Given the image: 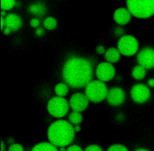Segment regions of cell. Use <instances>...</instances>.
Here are the masks:
<instances>
[{
	"instance_id": "obj_1",
	"label": "cell",
	"mask_w": 154,
	"mask_h": 151,
	"mask_svg": "<svg viewBox=\"0 0 154 151\" xmlns=\"http://www.w3.org/2000/svg\"><path fill=\"white\" fill-rule=\"evenodd\" d=\"M62 75L67 85L74 88H80L91 81L93 66L85 58L72 57L64 63Z\"/></svg>"
},
{
	"instance_id": "obj_2",
	"label": "cell",
	"mask_w": 154,
	"mask_h": 151,
	"mask_svg": "<svg viewBox=\"0 0 154 151\" xmlns=\"http://www.w3.org/2000/svg\"><path fill=\"white\" fill-rule=\"evenodd\" d=\"M75 132L74 127L71 123L64 120H59L49 126L48 138L49 142L57 147L66 146L73 141Z\"/></svg>"
},
{
	"instance_id": "obj_3",
	"label": "cell",
	"mask_w": 154,
	"mask_h": 151,
	"mask_svg": "<svg viewBox=\"0 0 154 151\" xmlns=\"http://www.w3.org/2000/svg\"><path fill=\"white\" fill-rule=\"evenodd\" d=\"M126 6L137 18L147 19L154 14V0H126Z\"/></svg>"
},
{
	"instance_id": "obj_4",
	"label": "cell",
	"mask_w": 154,
	"mask_h": 151,
	"mask_svg": "<svg viewBox=\"0 0 154 151\" xmlns=\"http://www.w3.org/2000/svg\"><path fill=\"white\" fill-rule=\"evenodd\" d=\"M108 88L104 82L98 79L91 81L85 87V94L88 100L94 103L103 101L106 98Z\"/></svg>"
},
{
	"instance_id": "obj_5",
	"label": "cell",
	"mask_w": 154,
	"mask_h": 151,
	"mask_svg": "<svg viewBox=\"0 0 154 151\" xmlns=\"http://www.w3.org/2000/svg\"><path fill=\"white\" fill-rule=\"evenodd\" d=\"M69 106V103L63 97L56 96L51 98L49 100L47 105V109L52 116L61 118L67 114Z\"/></svg>"
},
{
	"instance_id": "obj_6",
	"label": "cell",
	"mask_w": 154,
	"mask_h": 151,
	"mask_svg": "<svg viewBox=\"0 0 154 151\" xmlns=\"http://www.w3.org/2000/svg\"><path fill=\"white\" fill-rule=\"evenodd\" d=\"M139 48L137 39L131 35L122 36L117 43V49L120 54L125 56H132L135 54Z\"/></svg>"
},
{
	"instance_id": "obj_7",
	"label": "cell",
	"mask_w": 154,
	"mask_h": 151,
	"mask_svg": "<svg viewBox=\"0 0 154 151\" xmlns=\"http://www.w3.org/2000/svg\"><path fill=\"white\" fill-rule=\"evenodd\" d=\"M137 61L138 64L147 70L154 68V49L150 46L143 48L137 54Z\"/></svg>"
},
{
	"instance_id": "obj_8",
	"label": "cell",
	"mask_w": 154,
	"mask_h": 151,
	"mask_svg": "<svg viewBox=\"0 0 154 151\" xmlns=\"http://www.w3.org/2000/svg\"><path fill=\"white\" fill-rule=\"evenodd\" d=\"M130 93L132 100L138 103H145L150 97L149 88L143 84L134 85L132 87Z\"/></svg>"
},
{
	"instance_id": "obj_9",
	"label": "cell",
	"mask_w": 154,
	"mask_h": 151,
	"mask_svg": "<svg viewBox=\"0 0 154 151\" xmlns=\"http://www.w3.org/2000/svg\"><path fill=\"white\" fill-rule=\"evenodd\" d=\"M116 73V70L111 63L109 62H102L96 68V75L98 79L107 82L112 79Z\"/></svg>"
},
{
	"instance_id": "obj_10",
	"label": "cell",
	"mask_w": 154,
	"mask_h": 151,
	"mask_svg": "<svg viewBox=\"0 0 154 151\" xmlns=\"http://www.w3.org/2000/svg\"><path fill=\"white\" fill-rule=\"evenodd\" d=\"M89 100L85 94L78 93L73 94L69 100V105L73 111L81 112L88 105Z\"/></svg>"
},
{
	"instance_id": "obj_11",
	"label": "cell",
	"mask_w": 154,
	"mask_h": 151,
	"mask_svg": "<svg viewBox=\"0 0 154 151\" xmlns=\"http://www.w3.org/2000/svg\"><path fill=\"white\" fill-rule=\"evenodd\" d=\"M106 99L111 105H120L125 100V93L124 90L120 87H112L108 90Z\"/></svg>"
},
{
	"instance_id": "obj_12",
	"label": "cell",
	"mask_w": 154,
	"mask_h": 151,
	"mask_svg": "<svg viewBox=\"0 0 154 151\" xmlns=\"http://www.w3.org/2000/svg\"><path fill=\"white\" fill-rule=\"evenodd\" d=\"M132 14L127 8H119L114 13V20L119 25H124L129 22Z\"/></svg>"
},
{
	"instance_id": "obj_13",
	"label": "cell",
	"mask_w": 154,
	"mask_h": 151,
	"mask_svg": "<svg viewBox=\"0 0 154 151\" xmlns=\"http://www.w3.org/2000/svg\"><path fill=\"white\" fill-rule=\"evenodd\" d=\"M5 26L9 28L11 31H16L20 28L22 24L21 18L16 14H9L4 17Z\"/></svg>"
},
{
	"instance_id": "obj_14",
	"label": "cell",
	"mask_w": 154,
	"mask_h": 151,
	"mask_svg": "<svg viewBox=\"0 0 154 151\" xmlns=\"http://www.w3.org/2000/svg\"><path fill=\"white\" fill-rule=\"evenodd\" d=\"M28 11L33 15L41 17L45 14L46 8L43 3L37 2L30 5L28 7Z\"/></svg>"
},
{
	"instance_id": "obj_15",
	"label": "cell",
	"mask_w": 154,
	"mask_h": 151,
	"mask_svg": "<svg viewBox=\"0 0 154 151\" xmlns=\"http://www.w3.org/2000/svg\"><path fill=\"white\" fill-rule=\"evenodd\" d=\"M120 52L118 49L110 48L105 52V58L107 62L114 63L117 62L120 58Z\"/></svg>"
},
{
	"instance_id": "obj_16",
	"label": "cell",
	"mask_w": 154,
	"mask_h": 151,
	"mask_svg": "<svg viewBox=\"0 0 154 151\" xmlns=\"http://www.w3.org/2000/svg\"><path fill=\"white\" fill-rule=\"evenodd\" d=\"M31 151H59L57 147L51 142H42L34 146Z\"/></svg>"
},
{
	"instance_id": "obj_17",
	"label": "cell",
	"mask_w": 154,
	"mask_h": 151,
	"mask_svg": "<svg viewBox=\"0 0 154 151\" xmlns=\"http://www.w3.org/2000/svg\"><path fill=\"white\" fill-rule=\"evenodd\" d=\"M146 69L143 66L138 64L135 66L132 70V75L137 80H141L146 75Z\"/></svg>"
},
{
	"instance_id": "obj_18",
	"label": "cell",
	"mask_w": 154,
	"mask_h": 151,
	"mask_svg": "<svg viewBox=\"0 0 154 151\" xmlns=\"http://www.w3.org/2000/svg\"><path fill=\"white\" fill-rule=\"evenodd\" d=\"M54 90L58 96L64 97L68 93L69 87L66 84L60 82L55 85Z\"/></svg>"
},
{
	"instance_id": "obj_19",
	"label": "cell",
	"mask_w": 154,
	"mask_h": 151,
	"mask_svg": "<svg viewBox=\"0 0 154 151\" xmlns=\"http://www.w3.org/2000/svg\"><path fill=\"white\" fill-rule=\"evenodd\" d=\"M69 120L72 124L79 125L82 120V116L80 112L73 111L69 114Z\"/></svg>"
},
{
	"instance_id": "obj_20",
	"label": "cell",
	"mask_w": 154,
	"mask_h": 151,
	"mask_svg": "<svg viewBox=\"0 0 154 151\" xmlns=\"http://www.w3.org/2000/svg\"><path fill=\"white\" fill-rule=\"evenodd\" d=\"M57 20L53 17H48L46 18L43 22V25L45 28L49 30L54 29L57 26Z\"/></svg>"
},
{
	"instance_id": "obj_21",
	"label": "cell",
	"mask_w": 154,
	"mask_h": 151,
	"mask_svg": "<svg viewBox=\"0 0 154 151\" xmlns=\"http://www.w3.org/2000/svg\"><path fill=\"white\" fill-rule=\"evenodd\" d=\"M15 5V0H1V8L2 10H9Z\"/></svg>"
},
{
	"instance_id": "obj_22",
	"label": "cell",
	"mask_w": 154,
	"mask_h": 151,
	"mask_svg": "<svg viewBox=\"0 0 154 151\" xmlns=\"http://www.w3.org/2000/svg\"><path fill=\"white\" fill-rule=\"evenodd\" d=\"M107 151H128V149L122 144H116L111 146Z\"/></svg>"
},
{
	"instance_id": "obj_23",
	"label": "cell",
	"mask_w": 154,
	"mask_h": 151,
	"mask_svg": "<svg viewBox=\"0 0 154 151\" xmlns=\"http://www.w3.org/2000/svg\"><path fill=\"white\" fill-rule=\"evenodd\" d=\"M8 151H24V149L21 144L13 143L9 147Z\"/></svg>"
},
{
	"instance_id": "obj_24",
	"label": "cell",
	"mask_w": 154,
	"mask_h": 151,
	"mask_svg": "<svg viewBox=\"0 0 154 151\" xmlns=\"http://www.w3.org/2000/svg\"><path fill=\"white\" fill-rule=\"evenodd\" d=\"M84 151H103V150L100 146L96 144H92L87 147Z\"/></svg>"
},
{
	"instance_id": "obj_25",
	"label": "cell",
	"mask_w": 154,
	"mask_h": 151,
	"mask_svg": "<svg viewBox=\"0 0 154 151\" xmlns=\"http://www.w3.org/2000/svg\"><path fill=\"white\" fill-rule=\"evenodd\" d=\"M66 151H83L81 147L78 145H71L66 149Z\"/></svg>"
},
{
	"instance_id": "obj_26",
	"label": "cell",
	"mask_w": 154,
	"mask_h": 151,
	"mask_svg": "<svg viewBox=\"0 0 154 151\" xmlns=\"http://www.w3.org/2000/svg\"><path fill=\"white\" fill-rule=\"evenodd\" d=\"M39 20L36 18H33L30 21V25L33 28H36L39 25Z\"/></svg>"
},
{
	"instance_id": "obj_27",
	"label": "cell",
	"mask_w": 154,
	"mask_h": 151,
	"mask_svg": "<svg viewBox=\"0 0 154 151\" xmlns=\"http://www.w3.org/2000/svg\"><path fill=\"white\" fill-rule=\"evenodd\" d=\"M96 51L99 54H102L105 52V48L103 46L99 45V46H97Z\"/></svg>"
},
{
	"instance_id": "obj_28",
	"label": "cell",
	"mask_w": 154,
	"mask_h": 151,
	"mask_svg": "<svg viewBox=\"0 0 154 151\" xmlns=\"http://www.w3.org/2000/svg\"><path fill=\"white\" fill-rule=\"evenodd\" d=\"M44 32H45V31L44 29L42 28H38L37 29L36 31H35V33L38 36H41L42 35L44 34Z\"/></svg>"
},
{
	"instance_id": "obj_29",
	"label": "cell",
	"mask_w": 154,
	"mask_h": 151,
	"mask_svg": "<svg viewBox=\"0 0 154 151\" xmlns=\"http://www.w3.org/2000/svg\"><path fill=\"white\" fill-rule=\"evenodd\" d=\"M147 85L150 87H154V78H150L147 81Z\"/></svg>"
},
{
	"instance_id": "obj_30",
	"label": "cell",
	"mask_w": 154,
	"mask_h": 151,
	"mask_svg": "<svg viewBox=\"0 0 154 151\" xmlns=\"http://www.w3.org/2000/svg\"><path fill=\"white\" fill-rule=\"evenodd\" d=\"M2 31H3L4 34H5V35H8V34H9L10 33V32L11 31V30L9 28L6 27V26H5V27L4 28V29H2Z\"/></svg>"
},
{
	"instance_id": "obj_31",
	"label": "cell",
	"mask_w": 154,
	"mask_h": 151,
	"mask_svg": "<svg viewBox=\"0 0 154 151\" xmlns=\"http://www.w3.org/2000/svg\"><path fill=\"white\" fill-rule=\"evenodd\" d=\"M116 34H117V35H122L123 33V30L122 28H117L116 31Z\"/></svg>"
},
{
	"instance_id": "obj_32",
	"label": "cell",
	"mask_w": 154,
	"mask_h": 151,
	"mask_svg": "<svg viewBox=\"0 0 154 151\" xmlns=\"http://www.w3.org/2000/svg\"><path fill=\"white\" fill-rule=\"evenodd\" d=\"M73 127H74V130H75V132H79L80 130H81V126H80L79 125H75V126H73Z\"/></svg>"
},
{
	"instance_id": "obj_33",
	"label": "cell",
	"mask_w": 154,
	"mask_h": 151,
	"mask_svg": "<svg viewBox=\"0 0 154 151\" xmlns=\"http://www.w3.org/2000/svg\"><path fill=\"white\" fill-rule=\"evenodd\" d=\"M1 30H2L4 29V28L5 27V20H4V18L3 17L1 16Z\"/></svg>"
},
{
	"instance_id": "obj_34",
	"label": "cell",
	"mask_w": 154,
	"mask_h": 151,
	"mask_svg": "<svg viewBox=\"0 0 154 151\" xmlns=\"http://www.w3.org/2000/svg\"><path fill=\"white\" fill-rule=\"evenodd\" d=\"M5 146L4 142L2 141H1V151H5Z\"/></svg>"
},
{
	"instance_id": "obj_35",
	"label": "cell",
	"mask_w": 154,
	"mask_h": 151,
	"mask_svg": "<svg viewBox=\"0 0 154 151\" xmlns=\"http://www.w3.org/2000/svg\"><path fill=\"white\" fill-rule=\"evenodd\" d=\"M135 151H150L149 149H144V148H140V149H138L137 150H135Z\"/></svg>"
},
{
	"instance_id": "obj_36",
	"label": "cell",
	"mask_w": 154,
	"mask_h": 151,
	"mask_svg": "<svg viewBox=\"0 0 154 151\" xmlns=\"http://www.w3.org/2000/svg\"><path fill=\"white\" fill-rule=\"evenodd\" d=\"M66 146H61V147H58V150L59 151H66V149L65 148Z\"/></svg>"
},
{
	"instance_id": "obj_37",
	"label": "cell",
	"mask_w": 154,
	"mask_h": 151,
	"mask_svg": "<svg viewBox=\"0 0 154 151\" xmlns=\"http://www.w3.org/2000/svg\"><path fill=\"white\" fill-rule=\"evenodd\" d=\"M4 16H5V10H2L1 11V16L3 17Z\"/></svg>"
}]
</instances>
